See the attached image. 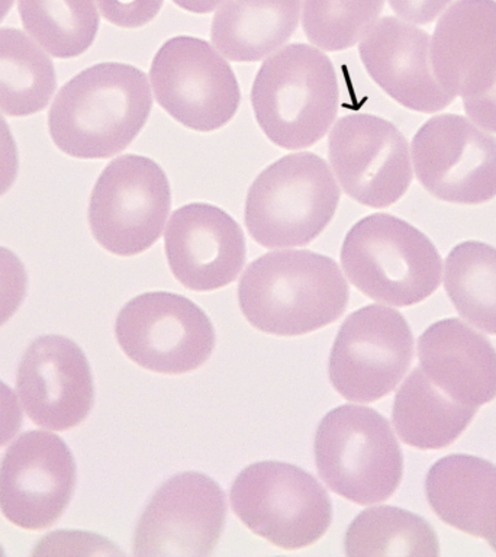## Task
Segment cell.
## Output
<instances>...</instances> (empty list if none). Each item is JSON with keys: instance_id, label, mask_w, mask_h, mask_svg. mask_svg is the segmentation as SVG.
I'll use <instances>...</instances> for the list:
<instances>
[{"instance_id": "obj_7", "label": "cell", "mask_w": 496, "mask_h": 557, "mask_svg": "<svg viewBox=\"0 0 496 557\" xmlns=\"http://www.w3.org/2000/svg\"><path fill=\"white\" fill-rule=\"evenodd\" d=\"M230 499L248 530L283 550L312 546L333 520L325 487L307 470L283 461L247 466L235 478Z\"/></svg>"}, {"instance_id": "obj_11", "label": "cell", "mask_w": 496, "mask_h": 557, "mask_svg": "<svg viewBox=\"0 0 496 557\" xmlns=\"http://www.w3.org/2000/svg\"><path fill=\"white\" fill-rule=\"evenodd\" d=\"M413 359V335L395 309L368 305L350 313L335 337L328 374L334 389L351 403L385 398Z\"/></svg>"}, {"instance_id": "obj_25", "label": "cell", "mask_w": 496, "mask_h": 557, "mask_svg": "<svg viewBox=\"0 0 496 557\" xmlns=\"http://www.w3.org/2000/svg\"><path fill=\"white\" fill-rule=\"evenodd\" d=\"M344 548L347 556H439L433 525L390 505L361 511L348 525Z\"/></svg>"}, {"instance_id": "obj_36", "label": "cell", "mask_w": 496, "mask_h": 557, "mask_svg": "<svg viewBox=\"0 0 496 557\" xmlns=\"http://www.w3.org/2000/svg\"><path fill=\"white\" fill-rule=\"evenodd\" d=\"M13 2H15V0H0V22H2L4 20V16H7L9 12H11Z\"/></svg>"}, {"instance_id": "obj_4", "label": "cell", "mask_w": 496, "mask_h": 557, "mask_svg": "<svg viewBox=\"0 0 496 557\" xmlns=\"http://www.w3.org/2000/svg\"><path fill=\"white\" fill-rule=\"evenodd\" d=\"M342 265L361 294L399 308L429 298L443 278L442 256L433 242L390 213H372L351 226Z\"/></svg>"}, {"instance_id": "obj_2", "label": "cell", "mask_w": 496, "mask_h": 557, "mask_svg": "<svg viewBox=\"0 0 496 557\" xmlns=\"http://www.w3.org/2000/svg\"><path fill=\"white\" fill-rule=\"evenodd\" d=\"M238 302L255 329L295 337L337 321L348 305V285L328 256L272 251L248 264L239 278Z\"/></svg>"}, {"instance_id": "obj_24", "label": "cell", "mask_w": 496, "mask_h": 557, "mask_svg": "<svg viewBox=\"0 0 496 557\" xmlns=\"http://www.w3.org/2000/svg\"><path fill=\"white\" fill-rule=\"evenodd\" d=\"M57 86L50 57L15 28L0 29V109L9 116H29L50 103Z\"/></svg>"}, {"instance_id": "obj_30", "label": "cell", "mask_w": 496, "mask_h": 557, "mask_svg": "<svg viewBox=\"0 0 496 557\" xmlns=\"http://www.w3.org/2000/svg\"><path fill=\"white\" fill-rule=\"evenodd\" d=\"M102 16L120 28H141L150 24L164 0H96Z\"/></svg>"}, {"instance_id": "obj_13", "label": "cell", "mask_w": 496, "mask_h": 557, "mask_svg": "<svg viewBox=\"0 0 496 557\" xmlns=\"http://www.w3.org/2000/svg\"><path fill=\"white\" fill-rule=\"evenodd\" d=\"M328 157L342 189L364 207H390L413 181L408 139L392 122L370 113H351L335 122Z\"/></svg>"}, {"instance_id": "obj_8", "label": "cell", "mask_w": 496, "mask_h": 557, "mask_svg": "<svg viewBox=\"0 0 496 557\" xmlns=\"http://www.w3.org/2000/svg\"><path fill=\"white\" fill-rule=\"evenodd\" d=\"M172 209L168 174L148 157H117L103 169L91 190L89 226L112 255H141L163 234Z\"/></svg>"}, {"instance_id": "obj_14", "label": "cell", "mask_w": 496, "mask_h": 557, "mask_svg": "<svg viewBox=\"0 0 496 557\" xmlns=\"http://www.w3.org/2000/svg\"><path fill=\"white\" fill-rule=\"evenodd\" d=\"M224 491L200 472L174 474L152 495L134 534L135 556H209L224 530Z\"/></svg>"}, {"instance_id": "obj_15", "label": "cell", "mask_w": 496, "mask_h": 557, "mask_svg": "<svg viewBox=\"0 0 496 557\" xmlns=\"http://www.w3.org/2000/svg\"><path fill=\"white\" fill-rule=\"evenodd\" d=\"M76 463L67 444L47 431L22 434L0 463V509L12 524L42 530L72 499Z\"/></svg>"}, {"instance_id": "obj_32", "label": "cell", "mask_w": 496, "mask_h": 557, "mask_svg": "<svg viewBox=\"0 0 496 557\" xmlns=\"http://www.w3.org/2000/svg\"><path fill=\"white\" fill-rule=\"evenodd\" d=\"M20 172V156L12 131L0 113V196L8 194Z\"/></svg>"}, {"instance_id": "obj_28", "label": "cell", "mask_w": 496, "mask_h": 557, "mask_svg": "<svg viewBox=\"0 0 496 557\" xmlns=\"http://www.w3.org/2000/svg\"><path fill=\"white\" fill-rule=\"evenodd\" d=\"M383 8L385 0H303V33L321 50H348L373 28Z\"/></svg>"}, {"instance_id": "obj_33", "label": "cell", "mask_w": 496, "mask_h": 557, "mask_svg": "<svg viewBox=\"0 0 496 557\" xmlns=\"http://www.w3.org/2000/svg\"><path fill=\"white\" fill-rule=\"evenodd\" d=\"M461 100L466 116L487 133L496 134V81L482 94Z\"/></svg>"}, {"instance_id": "obj_1", "label": "cell", "mask_w": 496, "mask_h": 557, "mask_svg": "<svg viewBox=\"0 0 496 557\" xmlns=\"http://www.w3.org/2000/svg\"><path fill=\"white\" fill-rule=\"evenodd\" d=\"M151 109L150 83L142 70L100 63L61 87L48 112V129L64 154L109 159L138 137Z\"/></svg>"}, {"instance_id": "obj_3", "label": "cell", "mask_w": 496, "mask_h": 557, "mask_svg": "<svg viewBox=\"0 0 496 557\" xmlns=\"http://www.w3.org/2000/svg\"><path fill=\"white\" fill-rule=\"evenodd\" d=\"M338 78L320 48L290 44L256 74L251 104L257 124L277 147L303 150L320 141L337 116Z\"/></svg>"}, {"instance_id": "obj_37", "label": "cell", "mask_w": 496, "mask_h": 557, "mask_svg": "<svg viewBox=\"0 0 496 557\" xmlns=\"http://www.w3.org/2000/svg\"><path fill=\"white\" fill-rule=\"evenodd\" d=\"M0 556H4V552H3L2 546H0Z\"/></svg>"}, {"instance_id": "obj_17", "label": "cell", "mask_w": 496, "mask_h": 557, "mask_svg": "<svg viewBox=\"0 0 496 557\" xmlns=\"http://www.w3.org/2000/svg\"><path fill=\"white\" fill-rule=\"evenodd\" d=\"M174 277L187 289L211 292L231 285L246 263L241 226L224 209L189 203L176 209L164 233Z\"/></svg>"}, {"instance_id": "obj_12", "label": "cell", "mask_w": 496, "mask_h": 557, "mask_svg": "<svg viewBox=\"0 0 496 557\" xmlns=\"http://www.w3.org/2000/svg\"><path fill=\"white\" fill-rule=\"evenodd\" d=\"M413 174L435 199L481 205L496 198V138L459 113H438L413 135Z\"/></svg>"}, {"instance_id": "obj_9", "label": "cell", "mask_w": 496, "mask_h": 557, "mask_svg": "<svg viewBox=\"0 0 496 557\" xmlns=\"http://www.w3.org/2000/svg\"><path fill=\"white\" fill-rule=\"evenodd\" d=\"M150 82L160 107L199 133L228 124L241 102L228 61L211 44L187 35L170 38L156 52Z\"/></svg>"}, {"instance_id": "obj_20", "label": "cell", "mask_w": 496, "mask_h": 557, "mask_svg": "<svg viewBox=\"0 0 496 557\" xmlns=\"http://www.w3.org/2000/svg\"><path fill=\"white\" fill-rule=\"evenodd\" d=\"M426 376L457 403L481 407L496 398V350L459 318L434 322L418 339Z\"/></svg>"}, {"instance_id": "obj_26", "label": "cell", "mask_w": 496, "mask_h": 557, "mask_svg": "<svg viewBox=\"0 0 496 557\" xmlns=\"http://www.w3.org/2000/svg\"><path fill=\"white\" fill-rule=\"evenodd\" d=\"M444 287L464 320L496 334V248L482 242L457 244L444 261Z\"/></svg>"}, {"instance_id": "obj_22", "label": "cell", "mask_w": 496, "mask_h": 557, "mask_svg": "<svg viewBox=\"0 0 496 557\" xmlns=\"http://www.w3.org/2000/svg\"><path fill=\"white\" fill-rule=\"evenodd\" d=\"M299 15L300 0H225L212 20L213 47L231 61L255 63L289 41Z\"/></svg>"}, {"instance_id": "obj_19", "label": "cell", "mask_w": 496, "mask_h": 557, "mask_svg": "<svg viewBox=\"0 0 496 557\" xmlns=\"http://www.w3.org/2000/svg\"><path fill=\"white\" fill-rule=\"evenodd\" d=\"M431 63L443 89L472 98L496 81V0H456L431 35Z\"/></svg>"}, {"instance_id": "obj_5", "label": "cell", "mask_w": 496, "mask_h": 557, "mask_svg": "<svg viewBox=\"0 0 496 557\" xmlns=\"http://www.w3.org/2000/svg\"><path fill=\"white\" fill-rule=\"evenodd\" d=\"M339 187L328 163L312 152H294L268 165L251 183L246 225L265 248L302 247L333 221Z\"/></svg>"}, {"instance_id": "obj_18", "label": "cell", "mask_w": 496, "mask_h": 557, "mask_svg": "<svg viewBox=\"0 0 496 557\" xmlns=\"http://www.w3.org/2000/svg\"><path fill=\"white\" fill-rule=\"evenodd\" d=\"M359 54L373 82L411 111L438 113L456 100L435 77L429 33L411 22L382 17L361 39Z\"/></svg>"}, {"instance_id": "obj_21", "label": "cell", "mask_w": 496, "mask_h": 557, "mask_svg": "<svg viewBox=\"0 0 496 557\" xmlns=\"http://www.w3.org/2000/svg\"><path fill=\"white\" fill-rule=\"evenodd\" d=\"M425 495L439 520L485 540L496 553V465L476 456L443 457L426 473Z\"/></svg>"}, {"instance_id": "obj_10", "label": "cell", "mask_w": 496, "mask_h": 557, "mask_svg": "<svg viewBox=\"0 0 496 557\" xmlns=\"http://www.w3.org/2000/svg\"><path fill=\"white\" fill-rule=\"evenodd\" d=\"M115 335L134 363L163 374L194 372L215 348V330L203 309L170 292H148L126 302Z\"/></svg>"}, {"instance_id": "obj_16", "label": "cell", "mask_w": 496, "mask_h": 557, "mask_svg": "<svg viewBox=\"0 0 496 557\" xmlns=\"http://www.w3.org/2000/svg\"><path fill=\"white\" fill-rule=\"evenodd\" d=\"M16 391L34 424L65 431L85 421L95 387L85 352L67 337L35 339L17 369Z\"/></svg>"}, {"instance_id": "obj_31", "label": "cell", "mask_w": 496, "mask_h": 557, "mask_svg": "<svg viewBox=\"0 0 496 557\" xmlns=\"http://www.w3.org/2000/svg\"><path fill=\"white\" fill-rule=\"evenodd\" d=\"M392 11L400 20L416 25H429L438 20L456 0H387Z\"/></svg>"}, {"instance_id": "obj_27", "label": "cell", "mask_w": 496, "mask_h": 557, "mask_svg": "<svg viewBox=\"0 0 496 557\" xmlns=\"http://www.w3.org/2000/svg\"><path fill=\"white\" fill-rule=\"evenodd\" d=\"M17 11L26 33L57 59H76L98 35L94 0H20Z\"/></svg>"}, {"instance_id": "obj_29", "label": "cell", "mask_w": 496, "mask_h": 557, "mask_svg": "<svg viewBox=\"0 0 496 557\" xmlns=\"http://www.w3.org/2000/svg\"><path fill=\"white\" fill-rule=\"evenodd\" d=\"M28 287L25 265L15 252L0 247V326L11 320L24 302Z\"/></svg>"}, {"instance_id": "obj_35", "label": "cell", "mask_w": 496, "mask_h": 557, "mask_svg": "<svg viewBox=\"0 0 496 557\" xmlns=\"http://www.w3.org/2000/svg\"><path fill=\"white\" fill-rule=\"evenodd\" d=\"M221 2L222 0H173L178 8L185 9L187 12L199 13V15L212 12Z\"/></svg>"}, {"instance_id": "obj_34", "label": "cell", "mask_w": 496, "mask_h": 557, "mask_svg": "<svg viewBox=\"0 0 496 557\" xmlns=\"http://www.w3.org/2000/svg\"><path fill=\"white\" fill-rule=\"evenodd\" d=\"M22 425V409L15 392L0 381V447L11 442Z\"/></svg>"}, {"instance_id": "obj_23", "label": "cell", "mask_w": 496, "mask_h": 557, "mask_svg": "<svg viewBox=\"0 0 496 557\" xmlns=\"http://www.w3.org/2000/svg\"><path fill=\"white\" fill-rule=\"evenodd\" d=\"M476 412V407L457 403L417 368L395 396L392 421L408 446L438 450L455 443Z\"/></svg>"}, {"instance_id": "obj_6", "label": "cell", "mask_w": 496, "mask_h": 557, "mask_svg": "<svg viewBox=\"0 0 496 557\" xmlns=\"http://www.w3.org/2000/svg\"><path fill=\"white\" fill-rule=\"evenodd\" d=\"M313 450L322 481L351 503H382L402 481L398 440L386 418L372 408L347 404L326 413Z\"/></svg>"}]
</instances>
